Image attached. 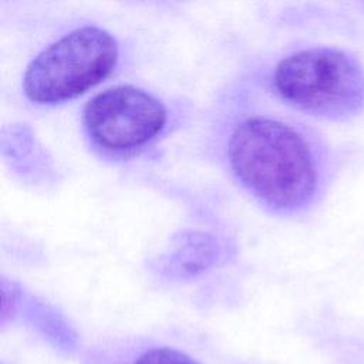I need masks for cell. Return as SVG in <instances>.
<instances>
[{
    "label": "cell",
    "mask_w": 364,
    "mask_h": 364,
    "mask_svg": "<svg viewBox=\"0 0 364 364\" xmlns=\"http://www.w3.org/2000/svg\"><path fill=\"white\" fill-rule=\"evenodd\" d=\"M228 156L242 185L274 210H297L314 196L317 172L310 146L282 121L245 119L232 132Z\"/></svg>",
    "instance_id": "cell-1"
},
{
    "label": "cell",
    "mask_w": 364,
    "mask_h": 364,
    "mask_svg": "<svg viewBox=\"0 0 364 364\" xmlns=\"http://www.w3.org/2000/svg\"><path fill=\"white\" fill-rule=\"evenodd\" d=\"M273 87L291 107L331 121H346L364 109V68L333 47L296 51L274 68Z\"/></svg>",
    "instance_id": "cell-2"
},
{
    "label": "cell",
    "mask_w": 364,
    "mask_h": 364,
    "mask_svg": "<svg viewBox=\"0 0 364 364\" xmlns=\"http://www.w3.org/2000/svg\"><path fill=\"white\" fill-rule=\"evenodd\" d=\"M118 43L97 26L78 27L43 48L23 75L24 95L40 105L73 100L105 80L118 61Z\"/></svg>",
    "instance_id": "cell-3"
},
{
    "label": "cell",
    "mask_w": 364,
    "mask_h": 364,
    "mask_svg": "<svg viewBox=\"0 0 364 364\" xmlns=\"http://www.w3.org/2000/svg\"><path fill=\"white\" fill-rule=\"evenodd\" d=\"M166 108L134 85H117L94 95L84 107L90 139L111 152H128L151 142L166 124Z\"/></svg>",
    "instance_id": "cell-4"
},
{
    "label": "cell",
    "mask_w": 364,
    "mask_h": 364,
    "mask_svg": "<svg viewBox=\"0 0 364 364\" xmlns=\"http://www.w3.org/2000/svg\"><path fill=\"white\" fill-rule=\"evenodd\" d=\"M218 256L219 246L213 236L198 232L185 233L175 249L166 255L164 269L171 276H195L210 267Z\"/></svg>",
    "instance_id": "cell-5"
},
{
    "label": "cell",
    "mask_w": 364,
    "mask_h": 364,
    "mask_svg": "<svg viewBox=\"0 0 364 364\" xmlns=\"http://www.w3.org/2000/svg\"><path fill=\"white\" fill-rule=\"evenodd\" d=\"M134 364H199L188 354L172 347H155L144 351Z\"/></svg>",
    "instance_id": "cell-6"
}]
</instances>
